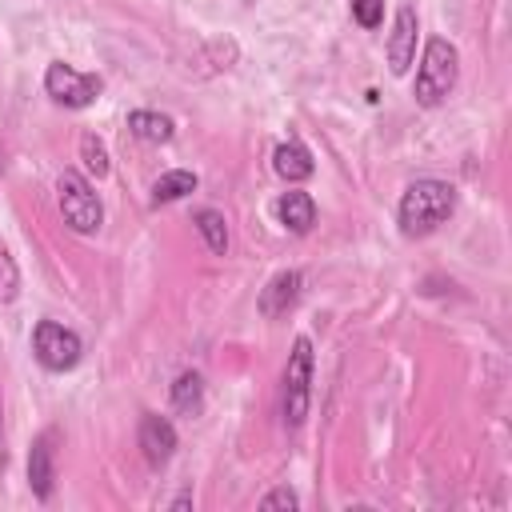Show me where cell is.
<instances>
[{
	"label": "cell",
	"instance_id": "277c9868",
	"mask_svg": "<svg viewBox=\"0 0 512 512\" xmlns=\"http://www.w3.org/2000/svg\"><path fill=\"white\" fill-rule=\"evenodd\" d=\"M308 400H312V340L296 336L288 368H284V396H280V412L288 428H300L308 416Z\"/></svg>",
	"mask_w": 512,
	"mask_h": 512
},
{
	"label": "cell",
	"instance_id": "6da1fadb",
	"mask_svg": "<svg viewBox=\"0 0 512 512\" xmlns=\"http://www.w3.org/2000/svg\"><path fill=\"white\" fill-rule=\"evenodd\" d=\"M456 212V188L444 180H412L400 196L404 236H428Z\"/></svg>",
	"mask_w": 512,
	"mask_h": 512
},
{
	"label": "cell",
	"instance_id": "52a82bcc",
	"mask_svg": "<svg viewBox=\"0 0 512 512\" xmlns=\"http://www.w3.org/2000/svg\"><path fill=\"white\" fill-rule=\"evenodd\" d=\"M56 440H60L56 428H44V432L32 440V452H28V484H32V492H36V500H48V496H52V480H56Z\"/></svg>",
	"mask_w": 512,
	"mask_h": 512
},
{
	"label": "cell",
	"instance_id": "8fae6325",
	"mask_svg": "<svg viewBox=\"0 0 512 512\" xmlns=\"http://www.w3.org/2000/svg\"><path fill=\"white\" fill-rule=\"evenodd\" d=\"M272 172H276L280 180H288V184H300V180H308V176L316 172V164H312V152H308L300 140H284V144H276V152H272Z\"/></svg>",
	"mask_w": 512,
	"mask_h": 512
},
{
	"label": "cell",
	"instance_id": "7c38bea8",
	"mask_svg": "<svg viewBox=\"0 0 512 512\" xmlns=\"http://www.w3.org/2000/svg\"><path fill=\"white\" fill-rule=\"evenodd\" d=\"M276 216H280V224H284L288 232L304 236V232L316 224V200H312L308 192L292 188V192H284V196L276 200Z\"/></svg>",
	"mask_w": 512,
	"mask_h": 512
},
{
	"label": "cell",
	"instance_id": "5b68a950",
	"mask_svg": "<svg viewBox=\"0 0 512 512\" xmlns=\"http://www.w3.org/2000/svg\"><path fill=\"white\" fill-rule=\"evenodd\" d=\"M32 352H36V360H40L48 372H68V368L80 364L84 344H80V336H76L72 328L56 324V320H40V324L32 328Z\"/></svg>",
	"mask_w": 512,
	"mask_h": 512
},
{
	"label": "cell",
	"instance_id": "4fadbf2b",
	"mask_svg": "<svg viewBox=\"0 0 512 512\" xmlns=\"http://www.w3.org/2000/svg\"><path fill=\"white\" fill-rule=\"evenodd\" d=\"M128 128L140 136V140H148V144H164V140H172V120L168 116H160V112H148V108H136V112H128Z\"/></svg>",
	"mask_w": 512,
	"mask_h": 512
},
{
	"label": "cell",
	"instance_id": "ffe728a7",
	"mask_svg": "<svg viewBox=\"0 0 512 512\" xmlns=\"http://www.w3.org/2000/svg\"><path fill=\"white\" fill-rule=\"evenodd\" d=\"M296 504H300V496H296L292 488H276V492H268V496L260 500L264 512H272V508H296Z\"/></svg>",
	"mask_w": 512,
	"mask_h": 512
},
{
	"label": "cell",
	"instance_id": "7a4b0ae2",
	"mask_svg": "<svg viewBox=\"0 0 512 512\" xmlns=\"http://www.w3.org/2000/svg\"><path fill=\"white\" fill-rule=\"evenodd\" d=\"M456 72H460V56L456 48L444 40V36H432L424 44V56H420V72H416V100L424 108H436L452 88H456Z\"/></svg>",
	"mask_w": 512,
	"mask_h": 512
},
{
	"label": "cell",
	"instance_id": "ba28073f",
	"mask_svg": "<svg viewBox=\"0 0 512 512\" xmlns=\"http://www.w3.org/2000/svg\"><path fill=\"white\" fill-rule=\"evenodd\" d=\"M412 56H416V8L404 4L392 20V32H388V68H392V76H404Z\"/></svg>",
	"mask_w": 512,
	"mask_h": 512
},
{
	"label": "cell",
	"instance_id": "30bf717a",
	"mask_svg": "<svg viewBox=\"0 0 512 512\" xmlns=\"http://www.w3.org/2000/svg\"><path fill=\"white\" fill-rule=\"evenodd\" d=\"M296 300H300V272L284 268V272H276V276L264 284V292H260V312H264L268 320H276V316H284Z\"/></svg>",
	"mask_w": 512,
	"mask_h": 512
},
{
	"label": "cell",
	"instance_id": "5bb4252c",
	"mask_svg": "<svg viewBox=\"0 0 512 512\" xmlns=\"http://www.w3.org/2000/svg\"><path fill=\"white\" fill-rule=\"evenodd\" d=\"M188 192H196V172L172 168V172H164V176L152 184V204H172V200H180V196H188Z\"/></svg>",
	"mask_w": 512,
	"mask_h": 512
},
{
	"label": "cell",
	"instance_id": "8992f818",
	"mask_svg": "<svg viewBox=\"0 0 512 512\" xmlns=\"http://www.w3.org/2000/svg\"><path fill=\"white\" fill-rule=\"evenodd\" d=\"M44 92H48L56 104H64V108H88V104L100 96V76L76 72L72 64L56 60V64H48V72H44Z\"/></svg>",
	"mask_w": 512,
	"mask_h": 512
},
{
	"label": "cell",
	"instance_id": "2e32d148",
	"mask_svg": "<svg viewBox=\"0 0 512 512\" xmlns=\"http://www.w3.org/2000/svg\"><path fill=\"white\" fill-rule=\"evenodd\" d=\"M196 228H200L204 244H208L216 256L228 252V224H224V216H220L216 208H200V212H196Z\"/></svg>",
	"mask_w": 512,
	"mask_h": 512
},
{
	"label": "cell",
	"instance_id": "9a60e30c",
	"mask_svg": "<svg viewBox=\"0 0 512 512\" xmlns=\"http://www.w3.org/2000/svg\"><path fill=\"white\" fill-rule=\"evenodd\" d=\"M200 400H204L200 372H180L176 384H172V408L184 412V416H192V412H200Z\"/></svg>",
	"mask_w": 512,
	"mask_h": 512
},
{
	"label": "cell",
	"instance_id": "e0dca14e",
	"mask_svg": "<svg viewBox=\"0 0 512 512\" xmlns=\"http://www.w3.org/2000/svg\"><path fill=\"white\" fill-rule=\"evenodd\" d=\"M80 160H84V168H88V176L92 180H104L108 176V148H104V140L96 136V132H84L80 136Z\"/></svg>",
	"mask_w": 512,
	"mask_h": 512
},
{
	"label": "cell",
	"instance_id": "9c48e42d",
	"mask_svg": "<svg viewBox=\"0 0 512 512\" xmlns=\"http://www.w3.org/2000/svg\"><path fill=\"white\" fill-rule=\"evenodd\" d=\"M140 448H144L148 464H164L176 452V428L164 416L144 412V420H140Z\"/></svg>",
	"mask_w": 512,
	"mask_h": 512
},
{
	"label": "cell",
	"instance_id": "d6986e66",
	"mask_svg": "<svg viewBox=\"0 0 512 512\" xmlns=\"http://www.w3.org/2000/svg\"><path fill=\"white\" fill-rule=\"evenodd\" d=\"M352 16L360 28H376L384 20V0H352Z\"/></svg>",
	"mask_w": 512,
	"mask_h": 512
},
{
	"label": "cell",
	"instance_id": "3957f363",
	"mask_svg": "<svg viewBox=\"0 0 512 512\" xmlns=\"http://www.w3.org/2000/svg\"><path fill=\"white\" fill-rule=\"evenodd\" d=\"M56 188H60V212H64V224H68L72 232H80V236L100 232V224H104V208H100V196L92 192V180L80 176V172H72V168H64L60 180H56Z\"/></svg>",
	"mask_w": 512,
	"mask_h": 512
},
{
	"label": "cell",
	"instance_id": "ac0fdd59",
	"mask_svg": "<svg viewBox=\"0 0 512 512\" xmlns=\"http://www.w3.org/2000/svg\"><path fill=\"white\" fill-rule=\"evenodd\" d=\"M20 296V272L16 260L8 256V248H0V304H12Z\"/></svg>",
	"mask_w": 512,
	"mask_h": 512
}]
</instances>
